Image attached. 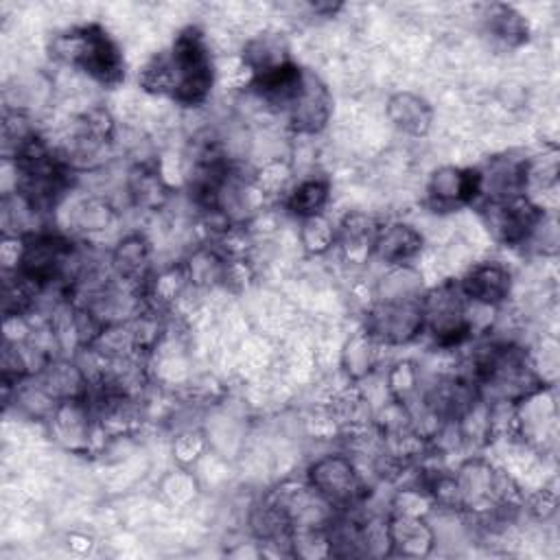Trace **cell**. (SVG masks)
I'll return each instance as SVG.
<instances>
[{
	"mask_svg": "<svg viewBox=\"0 0 560 560\" xmlns=\"http://www.w3.org/2000/svg\"><path fill=\"white\" fill-rule=\"evenodd\" d=\"M217 68L206 33L190 24L184 26L168 50L151 57L140 74L138 83L144 92L168 96L171 101L195 107L206 103L214 85Z\"/></svg>",
	"mask_w": 560,
	"mask_h": 560,
	"instance_id": "6da1fadb",
	"label": "cell"
},
{
	"mask_svg": "<svg viewBox=\"0 0 560 560\" xmlns=\"http://www.w3.org/2000/svg\"><path fill=\"white\" fill-rule=\"evenodd\" d=\"M50 57L103 88H114L125 77V59L118 44L96 22L57 33L50 42Z\"/></svg>",
	"mask_w": 560,
	"mask_h": 560,
	"instance_id": "7a4b0ae2",
	"label": "cell"
},
{
	"mask_svg": "<svg viewBox=\"0 0 560 560\" xmlns=\"http://www.w3.org/2000/svg\"><path fill=\"white\" fill-rule=\"evenodd\" d=\"M424 332L431 335L440 350H453L472 339L470 302L462 293L457 280H442L420 298Z\"/></svg>",
	"mask_w": 560,
	"mask_h": 560,
	"instance_id": "3957f363",
	"label": "cell"
},
{
	"mask_svg": "<svg viewBox=\"0 0 560 560\" xmlns=\"http://www.w3.org/2000/svg\"><path fill=\"white\" fill-rule=\"evenodd\" d=\"M304 479L335 512L357 510L365 499V483L354 459L346 453H328L313 459Z\"/></svg>",
	"mask_w": 560,
	"mask_h": 560,
	"instance_id": "277c9868",
	"label": "cell"
},
{
	"mask_svg": "<svg viewBox=\"0 0 560 560\" xmlns=\"http://www.w3.org/2000/svg\"><path fill=\"white\" fill-rule=\"evenodd\" d=\"M483 228L494 241L508 247H525L534 236L547 210L527 195L510 199H483L477 203Z\"/></svg>",
	"mask_w": 560,
	"mask_h": 560,
	"instance_id": "5b68a950",
	"label": "cell"
},
{
	"mask_svg": "<svg viewBox=\"0 0 560 560\" xmlns=\"http://www.w3.org/2000/svg\"><path fill=\"white\" fill-rule=\"evenodd\" d=\"M420 298L374 300L365 313L363 332L374 343L385 348L407 346L416 341L424 332Z\"/></svg>",
	"mask_w": 560,
	"mask_h": 560,
	"instance_id": "8992f818",
	"label": "cell"
},
{
	"mask_svg": "<svg viewBox=\"0 0 560 560\" xmlns=\"http://www.w3.org/2000/svg\"><path fill=\"white\" fill-rule=\"evenodd\" d=\"M481 171L477 166H440L429 175L424 203L438 212H455L481 201Z\"/></svg>",
	"mask_w": 560,
	"mask_h": 560,
	"instance_id": "52a82bcc",
	"label": "cell"
},
{
	"mask_svg": "<svg viewBox=\"0 0 560 560\" xmlns=\"http://www.w3.org/2000/svg\"><path fill=\"white\" fill-rule=\"evenodd\" d=\"M332 114V96L326 83L306 70L302 90L298 92L295 101L287 109V122L295 133L315 136L319 133Z\"/></svg>",
	"mask_w": 560,
	"mask_h": 560,
	"instance_id": "ba28073f",
	"label": "cell"
},
{
	"mask_svg": "<svg viewBox=\"0 0 560 560\" xmlns=\"http://www.w3.org/2000/svg\"><path fill=\"white\" fill-rule=\"evenodd\" d=\"M468 302L499 308L512 295V271L501 260H481L470 265L457 280Z\"/></svg>",
	"mask_w": 560,
	"mask_h": 560,
	"instance_id": "9c48e42d",
	"label": "cell"
},
{
	"mask_svg": "<svg viewBox=\"0 0 560 560\" xmlns=\"http://www.w3.org/2000/svg\"><path fill=\"white\" fill-rule=\"evenodd\" d=\"M151 254H153V247L144 234L140 232L125 234L109 252V267L114 278L144 291L147 282L153 276Z\"/></svg>",
	"mask_w": 560,
	"mask_h": 560,
	"instance_id": "30bf717a",
	"label": "cell"
},
{
	"mask_svg": "<svg viewBox=\"0 0 560 560\" xmlns=\"http://www.w3.org/2000/svg\"><path fill=\"white\" fill-rule=\"evenodd\" d=\"M422 247H424V236L420 230L402 221H389L378 225L374 247H372V258L383 262L385 267L413 265Z\"/></svg>",
	"mask_w": 560,
	"mask_h": 560,
	"instance_id": "8fae6325",
	"label": "cell"
},
{
	"mask_svg": "<svg viewBox=\"0 0 560 560\" xmlns=\"http://www.w3.org/2000/svg\"><path fill=\"white\" fill-rule=\"evenodd\" d=\"M387 534H389V556L402 558H420L431 553L435 547V529L427 521V516L400 514L392 512L387 516Z\"/></svg>",
	"mask_w": 560,
	"mask_h": 560,
	"instance_id": "7c38bea8",
	"label": "cell"
},
{
	"mask_svg": "<svg viewBox=\"0 0 560 560\" xmlns=\"http://www.w3.org/2000/svg\"><path fill=\"white\" fill-rule=\"evenodd\" d=\"M385 114L398 131L413 138L427 136L433 125V107L424 96L413 92H398L389 96Z\"/></svg>",
	"mask_w": 560,
	"mask_h": 560,
	"instance_id": "4fadbf2b",
	"label": "cell"
},
{
	"mask_svg": "<svg viewBox=\"0 0 560 560\" xmlns=\"http://www.w3.org/2000/svg\"><path fill=\"white\" fill-rule=\"evenodd\" d=\"M330 201V179L311 175L293 184L284 195V210L298 219H311L317 214H324V208Z\"/></svg>",
	"mask_w": 560,
	"mask_h": 560,
	"instance_id": "5bb4252c",
	"label": "cell"
},
{
	"mask_svg": "<svg viewBox=\"0 0 560 560\" xmlns=\"http://www.w3.org/2000/svg\"><path fill=\"white\" fill-rule=\"evenodd\" d=\"M481 22H483L486 33L494 42H499L508 48H516V46H521L529 39L527 18L510 4H488V7H483Z\"/></svg>",
	"mask_w": 560,
	"mask_h": 560,
	"instance_id": "9a60e30c",
	"label": "cell"
},
{
	"mask_svg": "<svg viewBox=\"0 0 560 560\" xmlns=\"http://www.w3.org/2000/svg\"><path fill=\"white\" fill-rule=\"evenodd\" d=\"M116 221V208L105 197H85L70 210V225L83 236H96L109 230Z\"/></svg>",
	"mask_w": 560,
	"mask_h": 560,
	"instance_id": "2e32d148",
	"label": "cell"
},
{
	"mask_svg": "<svg viewBox=\"0 0 560 560\" xmlns=\"http://www.w3.org/2000/svg\"><path fill=\"white\" fill-rule=\"evenodd\" d=\"M337 241V223H332L326 214H317L300 221V243L308 254L322 256L335 247Z\"/></svg>",
	"mask_w": 560,
	"mask_h": 560,
	"instance_id": "e0dca14e",
	"label": "cell"
},
{
	"mask_svg": "<svg viewBox=\"0 0 560 560\" xmlns=\"http://www.w3.org/2000/svg\"><path fill=\"white\" fill-rule=\"evenodd\" d=\"M376 348H378V343H374L363 330L359 337H354L348 343V348L343 352V365L352 378H361L372 370Z\"/></svg>",
	"mask_w": 560,
	"mask_h": 560,
	"instance_id": "ac0fdd59",
	"label": "cell"
}]
</instances>
